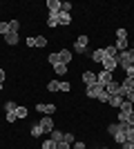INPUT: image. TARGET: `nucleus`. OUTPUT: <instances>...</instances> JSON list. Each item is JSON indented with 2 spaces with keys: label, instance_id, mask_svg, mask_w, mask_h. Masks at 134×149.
Returning a JSON list of instances; mask_svg holds the SVG:
<instances>
[{
  "label": "nucleus",
  "instance_id": "nucleus-1",
  "mask_svg": "<svg viewBox=\"0 0 134 149\" xmlns=\"http://www.w3.org/2000/svg\"><path fill=\"white\" fill-rule=\"evenodd\" d=\"M112 80H114V74H112V71H105V69H101V71L96 74V82H98V85H103V87H107Z\"/></svg>",
  "mask_w": 134,
  "mask_h": 149
},
{
  "label": "nucleus",
  "instance_id": "nucleus-2",
  "mask_svg": "<svg viewBox=\"0 0 134 149\" xmlns=\"http://www.w3.org/2000/svg\"><path fill=\"white\" fill-rule=\"evenodd\" d=\"M87 45H89L87 36H78L76 42H74V54H85V51H87Z\"/></svg>",
  "mask_w": 134,
  "mask_h": 149
},
{
  "label": "nucleus",
  "instance_id": "nucleus-3",
  "mask_svg": "<svg viewBox=\"0 0 134 149\" xmlns=\"http://www.w3.org/2000/svg\"><path fill=\"white\" fill-rule=\"evenodd\" d=\"M103 91H105V87L96 82V85H92V87H87V93H85V96H89V98H98V96H101Z\"/></svg>",
  "mask_w": 134,
  "mask_h": 149
},
{
  "label": "nucleus",
  "instance_id": "nucleus-4",
  "mask_svg": "<svg viewBox=\"0 0 134 149\" xmlns=\"http://www.w3.org/2000/svg\"><path fill=\"white\" fill-rule=\"evenodd\" d=\"M38 125L43 127V131H47V134L54 131V120H51V116H43V118L38 120Z\"/></svg>",
  "mask_w": 134,
  "mask_h": 149
},
{
  "label": "nucleus",
  "instance_id": "nucleus-5",
  "mask_svg": "<svg viewBox=\"0 0 134 149\" xmlns=\"http://www.w3.org/2000/svg\"><path fill=\"white\" fill-rule=\"evenodd\" d=\"M101 65H103V69H105V71H112V74H114V69L119 67V58H105Z\"/></svg>",
  "mask_w": 134,
  "mask_h": 149
},
{
  "label": "nucleus",
  "instance_id": "nucleus-6",
  "mask_svg": "<svg viewBox=\"0 0 134 149\" xmlns=\"http://www.w3.org/2000/svg\"><path fill=\"white\" fill-rule=\"evenodd\" d=\"M47 9H49V13H60L63 11V2L60 0H47Z\"/></svg>",
  "mask_w": 134,
  "mask_h": 149
},
{
  "label": "nucleus",
  "instance_id": "nucleus-7",
  "mask_svg": "<svg viewBox=\"0 0 134 149\" xmlns=\"http://www.w3.org/2000/svg\"><path fill=\"white\" fill-rule=\"evenodd\" d=\"M105 91H107L109 96H119V91H121V82H119V80H112L107 87H105Z\"/></svg>",
  "mask_w": 134,
  "mask_h": 149
},
{
  "label": "nucleus",
  "instance_id": "nucleus-8",
  "mask_svg": "<svg viewBox=\"0 0 134 149\" xmlns=\"http://www.w3.org/2000/svg\"><path fill=\"white\" fill-rule=\"evenodd\" d=\"M83 82H85V87L96 85V74H92V71H87V69H85V71H83Z\"/></svg>",
  "mask_w": 134,
  "mask_h": 149
},
{
  "label": "nucleus",
  "instance_id": "nucleus-9",
  "mask_svg": "<svg viewBox=\"0 0 134 149\" xmlns=\"http://www.w3.org/2000/svg\"><path fill=\"white\" fill-rule=\"evenodd\" d=\"M36 109H38V111H43V113H54V111H56V105H54V102H49V105L38 102V105H36Z\"/></svg>",
  "mask_w": 134,
  "mask_h": 149
},
{
  "label": "nucleus",
  "instance_id": "nucleus-10",
  "mask_svg": "<svg viewBox=\"0 0 134 149\" xmlns=\"http://www.w3.org/2000/svg\"><path fill=\"white\" fill-rule=\"evenodd\" d=\"M49 138L54 140V143H63V140H65V131L54 129V131H49Z\"/></svg>",
  "mask_w": 134,
  "mask_h": 149
},
{
  "label": "nucleus",
  "instance_id": "nucleus-11",
  "mask_svg": "<svg viewBox=\"0 0 134 149\" xmlns=\"http://www.w3.org/2000/svg\"><path fill=\"white\" fill-rule=\"evenodd\" d=\"M103 51H105V58H119V51H116L114 45H107V47H103Z\"/></svg>",
  "mask_w": 134,
  "mask_h": 149
},
{
  "label": "nucleus",
  "instance_id": "nucleus-12",
  "mask_svg": "<svg viewBox=\"0 0 134 149\" xmlns=\"http://www.w3.org/2000/svg\"><path fill=\"white\" fill-rule=\"evenodd\" d=\"M58 56H60V62H65V65H69V62H72V51L69 49H60V51H58Z\"/></svg>",
  "mask_w": 134,
  "mask_h": 149
},
{
  "label": "nucleus",
  "instance_id": "nucleus-13",
  "mask_svg": "<svg viewBox=\"0 0 134 149\" xmlns=\"http://www.w3.org/2000/svg\"><path fill=\"white\" fill-rule=\"evenodd\" d=\"M105 60V51L103 49H94L92 51V62H103Z\"/></svg>",
  "mask_w": 134,
  "mask_h": 149
},
{
  "label": "nucleus",
  "instance_id": "nucleus-14",
  "mask_svg": "<svg viewBox=\"0 0 134 149\" xmlns=\"http://www.w3.org/2000/svg\"><path fill=\"white\" fill-rule=\"evenodd\" d=\"M69 22H72V16L67 11H60V13H58V25H69Z\"/></svg>",
  "mask_w": 134,
  "mask_h": 149
},
{
  "label": "nucleus",
  "instance_id": "nucleus-15",
  "mask_svg": "<svg viewBox=\"0 0 134 149\" xmlns=\"http://www.w3.org/2000/svg\"><path fill=\"white\" fill-rule=\"evenodd\" d=\"M54 74H56V76H65V74H67V65H65V62L54 65Z\"/></svg>",
  "mask_w": 134,
  "mask_h": 149
},
{
  "label": "nucleus",
  "instance_id": "nucleus-16",
  "mask_svg": "<svg viewBox=\"0 0 134 149\" xmlns=\"http://www.w3.org/2000/svg\"><path fill=\"white\" fill-rule=\"evenodd\" d=\"M18 33H11V31H9V33H5V42L7 45H18Z\"/></svg>",
  "mask_w": 134,
  "mask_h": 149
},
{
  "label": "nucleus",
  "instance_id": "nucleus-17",
  "mask_svg": "<svg viewBox=\"0 0 134 149\" xmlns=\"http://www.w3.org/2000/svg\"><path fill=\"white\" fill-rule=\"evenodd\" d=\"M114 47H116V51H128L130 49V40H116Z\"/></svg>",
  "mask_w": 134,
  "mask_h": 149
},
{
  "label": "nucleus",
  "instance_id": "nucleus-18",
  "mask_svg": "<svg viewBox=\"0 0 134 149\" xmlns=\"http://www.w3.org/2000/svg\"><path fill=\"white\" fill-rule=\"evenodd\" d=\"M125 143L134 145V127H130V125H125Z\"/></svg>",
  "mask_w": 134,
  "mask_h": 149
},
{
  "label": "nucleus",
  "instance_id": "nucleus-19",
  "mask_svg": "<svg viewBox=\"0 0 134 149\" xmlns=\"http://www.w3.org/2000/svg\"><path fill=\"white\" fill-rule=\"evenodd\" d=\"M123 100H125V98H121V96H109V102H107V105H112V107L119 109V107L123 105Z\"/></svg>",
  "mask_w": 134,
  "mask_h": 149
},
{
  "label": "nucleus",
  "instance_id": "nucleus-20",
  "mask_svg": "<svg viewBox=\"0 0 134 149\" xmlns=\"http://www.w3.org/2000/svg\"><path fill=\"white\" fill-rule=\"evenodd\" d=\"M29 131H32V138H40V136H43V134H45L40 125H34V127H32V129H29Z\"/></svg>",
  "mask_w": 134,
  "mask_h": 149
},
{
  "label": "nucleus",
  "instance_id": "nucleus-21",
  "mask_svg": "<svg viewBox=\"0 0 134 149\" xmlns=\"http://www.w3.org/2000/svg\"><path fill=\"white\" fill-rule=\"evenodd\" d=\"M47 27H60V25H58V13H49V18H47Z\"/></svg>",
  "mask_w": 134,
  "mask_h": 149
},
{
  "label": "nucleus",
  "instance_id": "nucleus-22",
  "mask_svg": "<svg viewBox=\"0 0 134 149\" xmlns=\"http://www.w3.org/2000/svg\"><path fill=\"white\" fill-rule=\"evenodd\" d=\"M116 40H128V29H125V27H119V29H116Z\"/></svg>",
  "mask_w": 134,
  "mask_h": 149
},
{
  "label": "nucleus",
  "instance_id": "nucleus-23",
  "mask_svg": "<svg viewBox=\"0 0 134 149\" xmlns=\"http://www.w3.org/2000/svg\"><path fill=\"white\" fill-rule=\"evenodd\" d=\"M45 45H47L45 36H34V47H45Z\"/></svg>",
  "mask_w": 134,
  "mask_h": 149
},
{
  "label": "nucleus",
  "instance_id": "nucleus-24",
  "mask_svg": "<svg viewBox=\"0 0 134 149\" xmlns=\"http://www.w3.org/2000/svg\"><path fill=\"white\" fill-rule=\"evenodd\" d=\"M119 109H121L123 113H130V111H134V109H132V102H130V100H123V105L119 107Z\"/></svg>",
  "mask_w": 134,
  "mask_h": 149
},
{
  "label": "nucleus",
  "instance_id": "nucleus-25",
  "mask_svg": "<svg viewBox=\"0 0 134 149\" xmlns=\"http://www.w3.org/2000/svg\"><path fill=\"white\" fill-rule=\"evenodd\" d=\"M27 107H16V118H27Z\"/></svg>",
  "mask_w": 134,
  "mask_h": 149
},
{
  "label": "nucleus",
  "instance_id": "nucleus-26",
  "mask_svg": "<svg viewBox=\"0 0 134 149\" xmlns=\"http://www.w3.org/2000/svg\"><path fill=\"white\" fill-rule=\"evenodd\" d=\"M16 107H18V105L9 100V102H5V111H7V113H16Z\"/></svg>",
  "mask_w": 134,
  "mask_h": 149
},
{
  "label": "nucleus",
  "instance_id": "nucleus-27",
  "mask_svg": "<svg viewBox=\"0 0 134 149\" xmlns=\"http://www.w3.org/2000/svg\"><path fill=\"white\" fill-rule=\"evenodd\" d=\"M9 31H11V33H18L20 31V22L18 20H11V22H9Z\"/></svg>",
  "mask_w": 134,
  "mask_h": 149
},
{
  "label": "nucleus",
  "instance_id": "nucleus-28",
  "mask_svg": "<svg viewBox=\"0 0 134 149\" xmlns=\"http://www.w3.org/2000/svg\"><path fill=\"white\" fill-rule=\"evenodd\" d=\"M47 60H49L51 67H54V65H58V62H60V56H58V51H56V54H49V58H47Z\"/></svg>",
  "mask_w": 134,
  "mask_h": 149
},
{
  "label": "nucleus",
  "instance_id": "nucleus-29",
  "mask_svg": "<svg viewBox=\"0 0 134 149\" xmlns=\"http://www.w3.org/2000/svg\"><path fill=\"white\" fill-rule=\"evenodd\" d=\"M58 143H54L51 138H47V140H43V149H56Z\"/></svg>",
  "mask_w": 134,
  "mask_h": 149
},
{
  "label": "nucleus",
  "instance_id": "nucleus-30",
  "mask_svg": "<svg viewBox=\"0 0 134 149\" xmlns=\"http://www.w3.org/2000/svg\"><path fill=\"white\" fill-rule=\"evenodd\" d=\"M47 89H49V91H58V89H60V82H58V80H49Z\"/></svg>",
  "mask_w": 134,
  "mask_h": 149
},
{
  "label": "nucleus",
  "instance_id": "nucleus-31",
  "mask_svg": "<svg viewBox=\"0 0 134 149\" xmlns=\"http://www.w3.org/2000/svg\"><path fill=\"white\" fill-rule=\"evenodd\" d=\"M119 129H121V123H112V125H109V127H107V131H109V134H112V136H114V134H116V131H119Z\"/></svg>",
  "mask_w": 134,
  "mask_h": 149
},
{
  "label": "nucleus",
  "instance_id": "nucleus-32",
  "mask_svg": "<svg viewBox=\"0 0 134 149\" xmlns=\"http://www.w3.org/2000/svg\"><path fill=\"white\" fill-rule=\"evenodd\" d=\"M65 143H69V145L76 143V138H74V134H72V131H65Z\"/></svg>",
  "mask_w": 134,
  "mask_h": 149
},
{
  "label": "nucleus",
  "instance_id": "nucleus-33",
  "mask_svg": "<svg viewBox=\"0 0 134 149\" xmlns=\"http://www.w3.org/2000/svg\"><path fill=\"white\" fill-rule=\"evenodd\" d=\"M0 33H2V36L9 33V22H0Z\"/></svg>",
  "mask_w": 134,
  "mask_h": 149
},
{
  "label": "nucleus",
  "instance_id": "nucleus-34",
  "mask_svg": "<svg viewBox=\"0 0 134 149\" xmlns=\"http://www.w3.org/2000/svg\"><path fill=\"white\" fill-rule=\"evenodd\" d=\"M96 100H101V102H109V93H107V91H103Z\"/></svg>",
  "mask_w": 134,
  "mask_h": 149
},
{
  "label": "nucleus",
  "instance_id": "nucleus-35",
  "mask_svg": "<svg viewBox=\"0 0 134 149\" xmlns=\"http://www.w3.org/2000/svg\"><path fill=\"white\" fill-rule=\"evenodd\" d=\"M69 89H72V85H69V82H60V89H58V91H65V93H67Z\"/></svg>",
  "mask_w": 134,
  "mask_h": 149
},
{
  "label": "nucleus",
  "instance_id": "nucleus-36",
  "mask_svg": "<svg viewBox=\"0 0 134 149\" xmlns=\"http://www.w3.org/2000/svg\"><path fill=\"white\" fill-rule=\"evenodd\" d=\"M125 100H130V102L134 105V89H130V91L125 93Z\"/></svg>",
  "mask_w": 134,
  "mask_h": 149
},
{
  "label": "nucleus",
  "instance_id": "nucleus-37",
  "mask_svg": "<svg viewBox=\"0 0 134 149\" xmlns=\"http://www.w3.org/2000/svg\"><path fill=\"white\" fill-rule=\"evenodd\" d=\"M56 149H72V145L63 140V143H58V145H56Z\"/></svg>",
  "mask_w": 134,
  "mask_h": 149
},
{
  "label": "nucleus",
  "instance_id": "nucleus-38",
  "mask_svg": "<svg viewBox=\"0 0 134 149\" xmlns=\"http://www.w3.org/2000/svg\"><path fill=\"white\" fill-rule=\"evenodd\" d=\"M125 125H130V127H134V111H130L128 113V123Z\"/></svg>",
  "mask_w": 134,
  "mask_h": 149
},
{
  "label": "nucleus",
  "instance_id": "nucleus-39",
  "mask_svg": "<svg viewBox=\"0 0 134 149\" xmlns=\"http://www.w3.org/2000/svg\"><path fill=\"white\" fill-rule=\"evenodd\" d=\"M72 149H85V143H81V140H76V143L72 145Z\"/></svg>",
  "mask_w": 134,
  "mask_h": 149
},
{
  "label": "nucleus",
  "instance_id": "nucleus-40",
  "mask_svg": "<svg viewBox=\"0 0 134 149\" xmlns=\"http://www.w3.org/2000/svg\"><path fill=\"white\" fill-rule=\"evenodd\" d=\"M125 76H128V78H132V80H134V67L125 69Z\"/></svg>",
  "mask_w": 134,
  "mask_h": 149
},
{
  "label": "nucleus",
  "instance_id": "nucleus-41",
  "mask_svg": "<svg viewBox=\"0 0 134 149\" xmlns=\"http://www.w3.org/2000/svg\"><path fill=\"white\" fill-rule=\"evenodd\" d=\"M16 120H18V118H16V113H7V123H16Z\"/></svg>",
  "mask_w": 134,
  "mask_h": 149
},
{
  "label": "nucleus",
  "instance_id": "nucleus-42",
  "mask_svg": "<svg viewBox=\"0 0 134 149\" xmlns=\"http://www.w3.org/2000/svg\"><path fill=\"white\" fill-rule=\"evenodd\" d=\"M63 11H67V13L72 11V2H63Z\"/></svg>",
  "mask_w": 134,
  "mask_h": 149
},
{
  "label": "nucleus",
  "instance_id": "nucleus-43",
  "mask_svg": "<svg viewBox=\"0 0 134 149\" xmlns=\"http://www.w3.org/2000/svg\"><path fill=\"white\" fill-rule=\"evenodd\" d=\"M121 149H134V145H132V143H123Z\"/></svg>",
  "mask_w": 134,
  "mask_h": 149
},
{
  "label": "nucleus",
  "instance_id": "nucleus-44",
  "mask_svg": "<svg viewBox=\"0 0 134 149\" xmlns=\"http://www.w3.org/2000/svg\"><path fill=\"white\" fill-rule=\"evenodd\" d=\"M0 82H5V69L0 67Z\"/></svg>",
  "mask_w": 134,
  "mask_h": 149
},
{
  "label": "nucleus",
  "instance_id": "nucleus-45",
  "mask_svg": "<svg viewBox=\"0 0 134 149\" xmlns=\"http://www.w3.org/2000/svg\"><path fill=\"white\" fill-rule=\"evenodd\" d=\"M0 91H2V82H0Z\"/></svg>",
  "mask_w": 134,
  "mask_h": 149
},
{
  "label": "nucleus",
  "instance_id": "nucleus-46",
  "mask_svg": "<svg viewBox=\"0 0 134 149\" xmlns=\"http://www.w3.org/2000/svg\"><path fill=\"white\" fill-rule=\"evenodd\" d=\"M101 149H107V147H101Z\"/></svg>",
  "mask_w": 134,
  "mask_h": 149
}]
</instances>
